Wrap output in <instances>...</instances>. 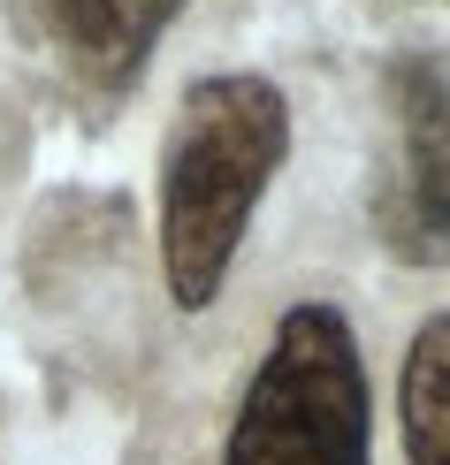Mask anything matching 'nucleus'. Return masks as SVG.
<instances>
[{"instance_id":"3","label":"nucleus","mask_w":450,"mask_h":465,"mask_svg":"<svg viewBox=\"0 0 450 465\" xmlns=\"http://www.w3.org/2000/svg\"><path fill=\"white\" fill-rule=\"evenodd\" d=\"M389 114L397 145L375 176V237L405 267H443L450 260V84L427 62L389 69Z\"/></svg>"},{"instance_id":"4","label":"nucleus","mask_w":450,"mask_h":465,"mask_svg":"<svg viewBox=\"0 0 450 465\" xmlns=\"http://www.w3.org/2000/svg\"><path fill=\"white\" fill-rule=\"evenodd\" d=\"M191 0H24L31 38L69 69V84L100 92H130L153 62V46L168 38V24Z\"/></svg>"},{"instance_id":"1","label":"nucleus","mask_w":450,"mask_h":465,"mask_svg":"<svg viewBox=\"0 0 450 465\" xmlns=\"http://www.w3.org/2000/svg\"><path fill=\"white\" fill-rule=\"evenodd\" d=\"M290 153V100L252 69H222L175 100L161 138V275L184 313H206L229 282L252 214Z\"/></svg>"},{"instance_id":"5","label":"nucleus","mask_w":450,"mask_h":465,"mask_svg":"<svg viewBox=\"0 0 450 465\" xmlns=\"http://www.w3.org/2000/svg\"><path fill=\"white\" fill-rule=\"evenodd\" d=\"M397 435L413 465H450V313L420 321L397 374Z\"/></svg>"},{"instance_id":"2","label":"nucleus","mask_w":450,"mask_h":465,"mask_svg":"<svg viewBox=\"0 0 450 465\" xmlns=\"http://www.w3.org/2000/svg\"><path fill=\"white\" fill-rule=\"evenodd\" d=\"M366 435L375 404L351 321L321 298L290 305L237 397L222 465H366Z\"/></svg>"}]
</instances>
